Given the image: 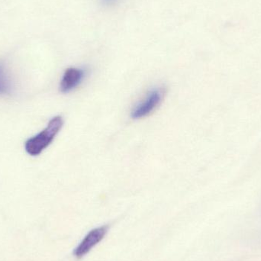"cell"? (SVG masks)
Instances as JSON below:
<instances>
[{"instance_id":"5b68a950","label":"cell","mask_w":261,"mask_h":261,"mask_svg":"<svg viewBox=\"0 0 261 261\" xmlns=\"http://www.w3.org/2000/svg\"><path fill=\"white\" fill-rule=\"evenodd\" d=\"M12 91V82L3 63L0 62V95L9 94Z\"/></svg>"},{"instance_id":"7a4b0ae2","label":"cell","mask_w":261,"mask_h":261,"mask_svg":"<svg viewBox=\"0 0 261 261\" xmlns=\"http://www.w3.org/2000/svg\"><path fill=\"white\" fill-rule=\"evenodd\" d=\"M165 95L164 87H156L150 90L142 100L135 106L132 111V117L140 119L150 116L161 105Z\"/></svg>"},{"instance_id":"3957f363","label":"cell","mask_w":261,"mask_h":261,"mask_svg":"<svg viewBox=\"0 0 261 261\" xmlns=\"http://www.w3.org/2000/svg\"><path fill=\"white\" fill-rule=\"evenodd\" d=\"M108 226L99 227L90 231L82 242L78 245L77 248L74 250L75 257L81 258L87 253L90 252V250L96 246L99 242H100L107 234L108 231Z\"/></svg>"},{"instance_id":"277c9868","label":"cell","mask_w":261,"mask_h":261,"mask_svg":"<svg viewBox=\"0 0 261 261\" xmlns=\"http://www.w3.org/2000/svg\"><path fill=\"white\" fill-rule=\"evenodd\" d=\"M85 71L82 69L70 67L67 69L61 78L60 90L62 93H67L76 89L84 81Z\"/></svg>"},{"instance_id":"8992f818","label":"cell","mask_w":261,"mask_h":261,"mask_svg":"<svg viewBox=\"0 0 261 261\" xmlns=\"http://www.w3.org/2000/svg\"><path fill=\"white\" fill-rule=\"evenodd\" d=\"M119 0H100L101 4L106 6H112L118 3Z\"/></svg>"},{"instance_id":"6da1fadb","label":"cell","mask_w":261,"mask_h":261,"mask_svg":"<svg viewBox=\"0 0 261 261\" xmlns=\"http://www.w3.org/2000/svg\"><path fill=\"white\" fill-rule=\"evenodd\" d=\"M64 125L61 116H55L50 119L47 127L35 136L27 140L24 144L25 151L31 156L41 154L55 140Z\"/></svg>"}]
</instances>
